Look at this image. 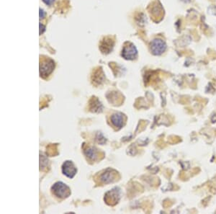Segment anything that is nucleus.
<instances>
[{
  "instance_id": "9b49d317",
  "label": "nucleus",
  "mask_w": 216,
  "mask_h": 214,
  "mask_svg": "<svg viewBox=\"0 0 216 214\" xmlns=\"http://www.w3.org/2000/svg\"><path fill=\"white\" fill-rule=\"evenodd\" d=\"M89 110L93 112H101L103 110V106L100 100L95 97H92L89 101Z\"/></svg>"
},
{
  "instance_id": "7ed1b4c3",
  "label": "nucleus",
  "mask_w": 216,
  "mask_h": 214,
  "mask_svg": "<svg viewBox=\"0 0 216 214\" xmlns=\"http://www.w3.org/2000/svg\"><path fill=\"white\" fill-rule=\"evenodd\" d=\"M151 51L153 55L156 56H159L162 54L167 49V44L161 38H156L154 40L151 41Z\"/></svg>"
},
{
  "instance_id": "4468645a",
  "label": "nucleus",
  "mask_w": 216,
  "mask_h": 214,
  "mask_svg": "<svg viewBox=\"0 0 216 214\" xmlns=\"http://www.w3.org/2000/svg\"><path fill=\"white\" fill-rule=\"evenodd\" d=\"M48 164V159L45 156L41 155L40 156V169H43L44 168L47 167Z\"/></svg>"
},
{
  "instance_id": "2eb2a0df",
  "label": "nucleus",
  "mask_w": 216,
  "mask_h": 214,
  "mask_svg": "<svg viewBox=\"0 0 216 214\" xmlns=\"http://www.w3.org/2000/svg\"><path fill=\"white\" fill-rule=\"evenodd\" d=\"M96 140H97V142L99 143V144H105V143L106 142V139H105V138L103 136L101 133H98L97 137H96Z\"/></svg>"
},
{
  "instance_id": "f3484780",
  "label": "nucleus",
  "mask_w": 216,
  "mask_h": 214,
  "mask_svg": "<svg viewBox=\"0 0 216 214\" xmlns=\"http://www.w3.org/2000/svg\"><path fill=\"white\" fill-rule=\"evenodd\" d=\"M54 1V0H43V2H44L45 4H47V5H51Z\"/></svg>"
},
{
  "instance_id": "a211bd4d",
  "label": "nucleus",
  "mask_w": 216,
  "mask_h": 214,
  "mask_svg": "<svg viewBox=\"0 0 216 214\" xmlns=\"http://www.w3.org/2000/svg\"><path fill=\"white\" fill-rule=\"evenodd\" d=\"M39 11H40V19H42V18H44L45 15L44 11H43L42 9H40Z\"/></svg>"
},
{
  "instance_id": "6e6552de",
  "label": "nucleus",
  "mask_w": 216,
  "mask_h": 214,
  "mask_svg": "<svg viewBox=\"0 0 216 214\" xmlns=\"http://www.w3.org/2000/svg\"><path fill=\"white\" fill-rule=\"evenodd\" d=\"M150 15L152 17L153 20L155 22H158V18L161 20L162 18V16L164 15V10L162 7L158 2H154L151 6L150 9Z\"/></svg>"
},
{
  "instance_id": "0eeeda50",
  "label": "nucleus",
  "mask_w": 216,
  "mask_h": 214,
  "mask_svg": "<svg viewBox=\"0 0 216 214\" xmlns=\"http://www.w3.org/2000/svg\"><path fill=\"white\" fill-rule=\"evenodd\" d=\"M114 39L110 36L105 37L101 40L100 44V50L104 54H110L113 49L114 47Z\"/></svg>"
},
{
  "instance_id": "39448f33",
  "label": "nucleus",
  "mask_w": 216,
  "mask_h": 214,
  "mask_svg": "<svg viewBox=\"0 0 216 214\" xmlns=\"http://www.w3.org/2000/svg\"><path fill=\"white\" fill-rule=\"evenodd\" d=\"M118 175V172L109 168V169H107L100 174V177H99V179H100V183L103 184L111 183L116 180Z\"/></svg>"
},
{
  "instance_id": "20e7f679",
  "label": "nucleus",
  "mask_w": 216,
  "mask_h": 214,
  "mask_svg": "<svg viewBox=\"0 0 216 214\" xmlns=\"http://www.w3.org/2000/svg\"><path fill=\"white\" fill-rule=\"evenodd\" d=\"M120 198V190L118 188L108 191L105 195V201L109 206H115L117 204Z\"/></svg>"
},
{
  "instance_id": "ddd939ff",
  "label": "nucleus",
  "mask_w": 216,
  "mask_h": 214,
  "mask_svg": "<svg viewBox=\"0 0 216 214\" xmlns=\"http://www.w3.org/2000/svg\"><path fill=\"white\" fill-rule=\"evenodd\" d=\"M84 155L87 158L89 159L90 160H95L96 157H97V150L95 147L93 146H89L87 147L84 150Z\"/></svg>"
},
{
  "instance_id": "9d476101",
  "label": "nucleus",
  "mask_w": 216,
  "mask_h": 214,
  "mask_svg": "<svg viewBox=\"0 0 216 214\" xmlns=\"http://www.w3.org/2000/svg\"><path fill=\"white\" fill-rule=\"evenodd\" d=\"M105 79V77L102 68L99 67L96 69L95 71H93V74L92 75V81L93 84L96 85V86L100 85L102 82H104Z\"/></svg>"
},
{
  "instance_id": "f257e3e1",
  "label": "nucleus",
  "mask_w": 216,
  "mask_h": 214,
  "mask_svg": "<svg viewBox=\"0 0 216 214\" xmlns=\"http://www.w3.org/2000/svg\"><path fill=\"white\" fill-rule=\"evenodd\" d=\"M55 68L54 60L50 58H41L40 61V77L45 79L53 72Z\"/></svg>"
},
{
  "instance_id": "f8f14e48",
  "label": "nucleus",
  "mask_w": 216,
  "mask_h": 214,
  "mask_svg": "<svg viewBox=\"0 0 216 214\" xmlns=\"http://www.w3.org/2000/svg\"><path fill=\"white\" fill-rule=\"evenodd\" d=\"M111 122L115 127L120 129L123 126V116L121 113H115L111 116Z\"/></svg>"
},
{
  "instance_id": "f03ea898",
  "label": "nucleus",
  "mask_w": 216,
  "mask_h": 214,
  "mask_svg": "<svg viewBox=\"0 0 216 214\" xmlns=\"http://www.w3.org/2000/svg\"><path fill=\"white\" fill-rule=\"evenodd\" d=\"M52 192L56 197L65 198L71 195V190L66 184L62 182H57L52 186Z\"/></svg>"
},
{
  "instance_id": "dca6fc26",
  "label": "nucleus",
  "mask_w": 216,
  "mask_h": 214,
  "mask_svg": "<svg viewBox=\"0 0 216 214\" xmlns=\"http://www.w3.org/2000/svg\"><path fill=\"white\" fill-rule=\"evenodd\" d=\"M39 26H40V32H39V33H40V35H42L45 31V27L42 23L39 24Z\"/></svg>"
},
{
  "instance_id": "1a4fd4ad",
  "label": "nucleus",
  "mask_w": 216,
  "mask_h": 214,
  "mask_svg": "<svg viewBox=\"0 0 216 214\" xmlns=\"http://www.w3.org/2000/svg\"><path fill=\"white\" fill-rule=\"evenodd\" d=\"M77 169L72 161H66L62 165V172L68 178H73L77 174Z\"/></svg>"
},
{
  "instance_id": "423d86ee",
  "label": "nucleus",
  "mask_w": 216,
  "mask_h": 214,
  "mask_svg": "<svg viewBox=\"0 0 216 214\" xmlns=\"http://www.w3.org/2000/svg\"><path fill=\"white\" fill-rule=\"evenodd\" d=\"M138 51L136 48L131 43H126L122 50V56L126 60H133L136 58Z\"/></svg>"
}]
</instances>
